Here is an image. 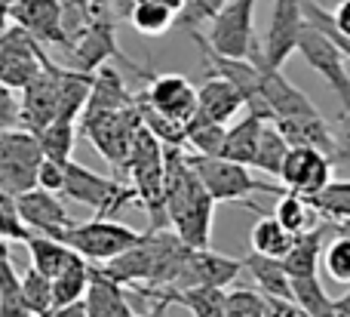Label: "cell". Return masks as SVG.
I'll list each match as a JSON object with an SVG mask.
<instances>
[{"label": "cell", "mask_w": 350, "mask_h": 317, "mask_svg": "<svg viewBox=\"0 0 350 317\" xmlns=\"http://www.w3.org/2000/svg\"><path fill=\"white\" fill-rule=\"evenodd\" d=\"M332 16V25L338 34L350 37V0H338V6H335V12H329Z\"/></svg>", "instance_id": "cell-49"}, {"label": "cell", "mask_w": 350, "mask_h": 317, "mask_svg": "<svg viewBox=\"0 0 350 317\" xmlns=\"http://www.w3.org/2000/svg\"><path fill=\"white\" fill-rule=\"evenodd\" d=\"M12 22L22 25L43 47H62L71 53L74 40L65 31V3L62 0H16L10 6Z\"/></svg>", "instance_id": "cell-12"}, {"label": "cell", "mask_w": 350, "mask_h": 317, "mask_svg": "<svg viewBox=\"0 0 350 317\" xmlns=\"http://www.w3.org/2000/svg\"><path fill=\"white\" fill-rule=\"evenodd\" d=\"M0 3H6V6H12V3H16V0H0Z\"/></svg>", "instance_id": "cell-58"}, {"label": "cell", "mask_w": 350, "mask_h": 317, "mask_svg": "<svg viewBox=\"0 0 350 317\" xmlns=\"http://www.w3.org/2000/svg\"><path fill=\"white\" fill-rule=\"evenodd\" d=\"M28 238H31V228L18 216L16 197L0 191V240H18V244H25Z\"/></svg>", "instance_id": "cell-43"}, {"label": "cell", "mask_w": 350, "mask_h": 317, "mask_svg": "<svg viewBox=\"0 0 350 317\" xmlns=\"http://www.w3.org/2000/svg\"><path fill=\"white\" fill-rule=\"evenodd\" d=\"M154 314H157V302H154V308H151V312H148V314H142V317H154Z\"/></svg>", "instance_id": "cell-57"}, {"label": "cell", "mask_w": 350, "mask_h": 317, "mask_svg": "<svg viewBox=\"0 0 350 317\" xmlns=\"http://www.w3.org/2000/svg\"><path fill=\"white\" fill-rule=\"evenodd\" d=\"M16 207L25 225L34 234H46V238H62V231L74 222L71 213L65 210V203L59 201V194L40 188V185L16 194Z\"/></svg>", "instance_id": "cell-18"}, {"label": "cell", "mask_w": 350, "mask_h": 317, "mask_svg": "<svg viewBox=\"0 0 350 317\" xmlns=\"http://www.w3.org/2000/svg\"><path fill=\"white\" fill-rule=\"evenodd\" d=\"M133 3H157V6H166V10H172L175 16H178L181 10H185V0H108V10H120V12H129V6Z\"/></svg>", "instance_id": "cell-48"}, {"label": "cell", "mask_w": 350, "mask_h": 317, "mask_svg": "<svg viewBox=\"0 0 350 317\" xmlns=\"http://www.w3.org/2000/svg\"><path fill=\"white\" fill-rule=\"evenodd\" d=\"M90 268L92 265L77 253V256H74L71 262L53 277V308L83 299L86 287H90Z\"/></svg>", "instance_id": "cell-30"}, {"label": "cell", "mask_w": 350, "mask_h": 317, "mask_svg": "<svg viewBox=\"0 0 350 317\" xmlns=\"http://www.w3.org/2000/svg\"><path fill=\"white\" fill-rule=\"evenodd\" d=\"M308 201L320 219L335 222V225L350 222V182H329L326 188L310 194Z\"/></svg>", "instance_id": "cell-37"}, {"label": "cell", "mask_w": 350, "mask_h": 317, "mask_svg": "<svg viewBox=\"0 0 350 317\" xmlns=\"http://www.w3.org/2000/svg\"><path fill=\"white\" fill-rule=\"evenodd\" d=\"M157 302V314L154 317H166V308H170V302H163V299H154Z\"/></svg>", "instance_id": "cell-54"}, {"label": "cell", "mask_w": 350, "mask_h": 317, "mask_svg": "<svg viewBox=\"0 0 350 317\" xmlns=\"http://www.w3.org/2000/svg\"><path fill=\"white\" fill-rule=\"evenodd\" d=\"M267 299L255 290H230L224 302V317H267Z\"/></svg>", "instance_id": "cell-42"}, {"label": "cell", "mask_w": 350, "mask_h": 317, "mask_svg": "<svg viewBox=\"0 0 350 317\" xmlns=\"http://www.w3.org/2000/svg\"><path fill=\"white\" fill-rule=\"evenodd\" d=\"M335 317H350V290L341 299H335Z\"/></svg>", "instance_id": "cell-51"}, {"label": "cell", "mask_w": 350, "mask_h": 317, "mask_svg": "<svg viewBox=\"0 0 350 317\" xmlns=\"http://www.w3.org/2000/svg\"><path fill=\"white\" fill-rule=\"evenodd\" d=\"M273 216H277L280 225L289 228L292 234H301L317 225V210L310 207V201L304 194H298V191H283Z\"/></svg>", "instance_id": "cell-38"}, {"label": "cell", "mask_w": 350, "mask_h": 317, "mask_svg": "<svg viewBox=\"0 0 350 317\" xmlns=\"http://www.w3.org/2000/svg\"><path fill=\"white\" fill-rule=\"evenodd\" d=\"M65 3H71V6H77V10H86V12H90L96 0H65Z\"/></svg>", "instance_id": "cell-53"}, {"label": "cell", "mask_w": 350, "mask_h": 317, "mask_svg": "<svg viewBox=\"0 0 350 317\" xmlns=\"http://www.w3.org/2000/svg\"><path fill=\"white\" fill-rule=\"evenodd\" d=\"M139 127H142L139 105H129V108L108 111V114H96V117H80L77 121V129L92 142V148L111 166H117L123 173H126L129 148H133Z\"/></svg>", "instance_id": "cell-8"}, {"label": "cell", "mask_w": 350, "mask_h": 317, "mask_svg": "<svg viewBox=\"0 0 350 317\" xmlns=\"http://www.w3.org/2000/svg\"><path fill=\"white\" fill-rule=\"evenodd\" d=\"M277 129L286 136L289 145H310L320 148L332 157V123L323 121V114H304V117H280Z\"/></svg>", "instance_id": "cell-25"}, {"label": "cell", "mask_w": 350, "mask_h": 317, "mask_svg": "<svg viewBox=\"0 0 350 317\" xmlns=\"http://www.w3.org/2000/svg\"><path fill=\"white\" fill-rule=\"evenodd\" d=\"M255 3L258 0H228L209 18V47L230 59H252L258 65L261 43L255 37Z\"/></svg>", "instance_id": "cell-6"}, {"label": "cell", "mask_w": 350, "mask_h": 317, "mask_svg": "<svg viewBox=\"0 0 350 317\" xmlns=\"http://www.w3.org/2000/svg\"><path fill=\"white\" fill-rule=\"evenodd\" d=\"M332 170L335 164L326 151L310 145H289V154H286L283 170H280V182L286 185V191H298V194L310 197L332 182Z\"/></svg>", "instance_id": "cell-14"}, {"label": "cell", "mask_w": 350, "mask_h": 317, "mask_svg": "<svg viewBox=\"0 0 350 317\" xmlns=\"http://www.w3.org/2000/svg\"><path fill=\"white\" fill-rule=\"evenodd\" d=\"M126 173L139 203L148 210V219H151L148 231L170 228V213H166V151H163V142L145 123L139 127L133 148H129Z\"/></svg>", "instance_id": "cell-2"}, {"label": "cell", "mask_w": 350, "mask_h": 317, "mask_svg": "<svg viewBox=\"0 0 350 317\" xmlns=\"http://www.w3.org/2000/svg\"><path fill=\"white\" fill-rule=\"evenodd\" d=\"M22 127V99L16 96V90L6 84H0V129Z\"/></svg>", "instance_id": "cell-46"}, {"label": "cell", "mask_w": 350, "mask_h": 317, "mask_svg": "<svg viewBox=\"0 0 350 317\" xmlns=\"http://www.w3.org/2000/svg\"><path fill=\"white\" fill-rule=\"evenodd\" d=\"M71 55H74L71 65L80 68V71H90V74H96L98 68L114 59V62H120L129 74H135V77H142V80L151 77L145 68H139L120 49V43H117V22H114V16H111V10H92L86 28L74 37Z\"/></svg>", "instance_id": "cell-4"}, {"label": "cell", "mask_w": 350, "mask_h": 317, "mask_svg": "<svg viewBox=\"0 0 350 317\" xmlns=\"http://www.w3.org/2000/svg\"><path fill=\"white\" fill-rule=\"evenodd\" d=\"M326 275L338 283H350V234H338L323 253Z\"/></svg>", "instance_id": "cell-41"}, {"label": "cell", "mask_w": 350, "mask_h": 317, "mask_svg": "<svg viewBox=\"0 0 350 317\" xmlns=\"http://www.w3.org/2000/svg\"><path fill=\"white\" fill-rule=\"evenodd\" d=\"M55 84H59V105H55V117L59 121H77L80 111H83L86 99L92 90V74L80 71V68H62L55 74Z\"/></svg>", "instance_id": "cell-26"}, {"label": "cell", "mask_w": 350, "mask_h": 317, "mask_svg": "<svg viewBox=\"0 0 350 317\" xmlns=\"http://www.w3.org/2000/svg\"><path fill=\"white\" fill-rule=\"evenodd\" d=\"M224 3H228V0H185V10L175 16V25L193 28V25L203 22V18H212Z\"/></svg>", "instance_id": "cell-44"}, {"label": "cell", "mask_w": 350, "mask_h": 317, "mask_svg": "<svg viewBox=\"0 0 350 317\" xmlns=\"http://www.w3.org/2000/svg\"><path fill=\"white\" fill-rule=\"evenodd\" d=\"M212 210H215V201L209 197V191H203V194H197L187 207H181L172 216L170 228L187 246L203 250V246H209V234H212Z\"/></svg>", "instance_id": "cell-22"}, {"label": "cell", "mask_w": 350, "mask_h": 317, "mask_svg": "<svg viewBox=\"0 0 350 317\" xmlns=\"http://www.w3.org/2000/svg\"><path fill=\"white\" fill-rule=\"evenodd\" d=\"M197 108L203 111L206 117H212V121L230 123L246 108V102H243L240 90H237L230 80L218 77V74H209V80H206L203 86H197Z\"/></svg>", "instance_id": "cell-23"}, {"label": "cell", "mask_w": 350, "mask_h": 317, "mask_svg": "<svg viewBox=\"0 0 350 317\" xmlns=\"http://www.w3.org/2000/svg\"><path fill=\"white\" fill-rule=\"evenodd\" d=\"M261 127H265V117L246 111V117H240L237 123H230V127L224 129V145H221V151H218V157H228V160H237V164L252 166Z\"/></svg>", "instance_id": "cell-27"}, {"label": "cell", "mask_w": 350, "mask_h": 317, "mask_svg": "<svg viewBox=\"0 0 350 317\" xmlns=\"http://www.w3.org/2000/svg\"><path fill=\"white\" fill-rule=\"evenodd\" d=\"M55 74H59V65L46 59L40 71L22 86V127L31 133H40L46 123L55 121V105H59Z\"/></svg>", "instance_id": "cell-17"}, {"label": "cell", "mask_w": 350, "mask_h": 317, "mask_svg": "<svg viewBox=\"0 0 350 317\" xmlns=\"http://www.w3.org/2000/svg\"><path fill=\"white\" fill-rule=\"evenodd\" d=\"M292 302L308 317H335V299L323 290L320 277H292Z\"/></svg>", "instance_id": "cell-35"}, {"label": "cell", "mask_w": 350, "mask_h": 317, "mask_svg": "<svg viewBox=\"0 0 350 317\" xmlns=\"http://www.w3.org/2000/svg\"><path fill=\"white\" fill-rule=\"evenodd\" d=\"M0 317H34L25 302L22 275L16 271L10 256L0 259Z\"/></svg>", "instance_id": "cell-36"}, {"label": "cell", "mask_w": 350, "mask_h": 317, "mask_svg": "<svg viewBox=\"0 0 350 317\" xmlns=\"http://www.w3.org/2000/svg\"><path fill=\"white\" fill-rule=\"evenodd\" d=\"M25 250H28V256H31V265L46 277H55L74 256H77L65 240L46 238V234H34V231H31V238L25 240Z\"/></svg>", "instance_id": "cell-29"}, {"label": "cell", "mask_w": 350, "mask_h": 317, "mask_svg": "<svg viewBox=\"0 0 350 317\" xmlns=\"http://www.w3.org/2000/svg\"><path fill=\"white\" fill-rule=\"evenodd\" d=\"M191 246L172 231V228H160V231H145L129 250L114 256L111 262L98 265L105 275L120 281L126 290L133 287H172L178 277L185 256Z\"/></svg>", "instance_id": "cell-1"}, {"label": "cell", "mask_w": 350, "mask_h": 317, "mask_svg": "<svg viewBox=\"0 0 350 317\" xmlns=\"http://www.w3.org/2000/svg\"><path fill=\"white\" fill-rule=\"evenodd\" d=\"M62 194L74 203H83L90 207L96 216L102 219H111L120 210H126L129 203H135V188L133 185H123L111 176H102V173L86 170L77 160H68L65 164V185H62Z\"/></svg>", "instance_id": "cell-5"}, {"label": "cell", "mask_w": 350, "mask_h": 317, "mask_svg": "<svg viewBox=\"0 0 350 317\" xmlns=\"http://www.w3.org/2000/svg\"><path fill=\"white\" fill-rule=\"evenodd\" d=\"M135 105V96L126 90V80L120 77V71L111 65H102L92 74V90L86 99L80 117H96V114H108V111H120ZM77 117V121H80Z\"/></svg>", "instance_id": "cell-21"}, {"label": "cell", "mask_w": 350, "mask_h": 317, "mask_svg": "<svg viewBox=\"0 0 350 317\" xmlns=\"http://www.w3.org/2000/svg\"><path fill=\"white\" fill-rule=\"evenodd\" d=\"M249 240H252V250L261 253V256H273V259H283L286 253L292 250V244H295V234L289 231V228H283L277 222V216H258V222H255L252 234H249Z\"/></svg>", "instance_id": "cell-31"}, {"label": "cell", "mask_w": 350, "mask_h": 317, "mask_svg": "<svg viewBox=\"0 0 350 317\" xmlns=\"http://www.w3.org/2000/svg\"><path fill=\"white\" fill-rule=\"evenodd\" d=\"M126 18H129V25L145 37H157L175 25V12L166 10V6H157V3H133Z\"/></svg>", "instance_id": "cell-39"}, {"label": "cell", "mask_w": 350, "mask_h": 317, "mask_svg": "<svg viewBox=\"0 0 350 317\" xmlns=\"http://www.w3.org/2000/svg\"><path fill=\"white\" fill-rule=\"evenodd\" d=\"M301 0H273V16L267 37L261 40V68H283V62L298 49V37L304 28Z\"/></svg>", "instance_id": "cell-13"}, {"label": "cell", "mask_w": 350, "mask_h": 317, "mask_svg": "<svg viewBox=\"0 0 350 317\" xmlns=\"http://www.w3.org/2000/svg\"><path fill=\"white\" fill-rule=\"evenodd\" d=\"M261 92L267 99L273 121L280 117H304V114H320L317 105L308 99V92H301L280 68H261Z\"/></svg>", "instance_id": "cell-19"}, {"label": "cell", "mask_w": 350, "mask_h": 317, "mask_svg": "<svg viewBox=\"0 0 350 317\" xmlns=\"http://www.w3.org/2000/svg\"><path fill=\"white\" fill-rule=\"evenodd\" d=\"M142 99L154 111H160V114L178 123H187L197 111V86L181 74H151Z\"/></svg>", "instance_id": "cell-15"}, {"label": "cell", "mask_w": 350, "mask_h": 317, "mask_svg": "<svg viewBox=\"0 0 350 317\" xmlns=\"http://www.w3.org/2000/svg\"><path fill=\"white\" fill-rule=\"evenodd\" d=\"M22 290H25V302H28L34 317H46L53 312V277L40 275V271L31 265L22 275Z\"/></svg>", "instance_id": "cell-40"}, {"label": "cell", "mask_w": 350, "mask_h": 317, "mask_svg": "<svg viewBox=\"0 0 350 317\" xmlns=\"http://www.w3.org/2000/svg\"><path fill=\"white\" fill-rule=\"evenodd\" d=\"M37 185H40V188H46V191L62 194V185H65V164H55V160L43 157L40 170H37Z\"/></svg>", "instance_id": "cell-47"}, {"label": "cell", "mask_w": 350, "mask_h": 317, "mask_svg": "<svg viewBox=\"0 0 350 317\" xmlns=\"http://www.w3.org/2000/svg\"><path fill=\"white\" fill-rule=\"evenodd\" d=\"M43 164L40 139L25 127L0 129V191L22 194L37 188V170Z\"/></svg>", "instance_id": "cell-9"}, {"label": "cell", "mask_w": 350, "mask_h": 317, "mask_svg": "<svg viewBox=\"0 0 350 317\" xmlns=\"http://www.w3.org/2000/svg\"><path fill=\"white\" fill-rule=\"evenodd\" d=\"M83 302L86 317H139L126 299V287L111 275H105L98 265L90 268V287H86Z\"/></svg>", "instance_id": "cell-20"}, {"label": "cell", "mask_w": 350, "mask_h": 317, "mask_svg": "<svg viewBox=\"0 0 350 317\" xmlns=\"http://www.w3.org/2000/svg\"><path fill=\"white\" fill-rule=\"evenodd\" d=\"M298 53H301V59L332 86V92L341 99V108L350 111V74H347V65H345L347 55L338 49V43H335L323 28H317L314 22H304L301 37H298Z\"/></svg>", "instance_id": "cell-10"}, {"label": "cell", "mask_w": 350, "mask_h": 317, "mask_svg": "<svg viewBox=\"0 0 350 317\" xmlns=\"http://www.w3.org/2000/svg\"><path fill=\"white\" fill-rule=\"evenodd\" d=\"M243 271H249L258 290L267 296V299H283L292 302V277L286 271L283 259H273V256H261V253H249L243 259Z\"/></svg>", "instance_id": "cell-24"}, {"label": "cell", "mask_w": 350, "mask_h": 317, "mask_svg": "<svg viewBox=\"0 0 350 317\" xmlns=\"http://www.w3.org/2000/svg\"><path fill=\"white\" fill-rule=\"evenodd\" d=\"M92 10H108V0H96V3H92ZM90 10V12H92Z\"/></svg>", "instance_id": "cell-56"}, {"label": "cell", "mask_w": 350, "mask_h": 317, "mask_svg": "<svg viewBox=\"0 0 350 317\" xmlns=\"http://www.w3.org/2000/svg\"><path fill=\"white\" fill-rule=\"evenodd\" d=\"M191 160L193 173L200 176L203 188L209 191V197L215 203H249L252 213H265L258 203H252L249 197L252 194H283L286 185H267L261 179H255L252 166L246 164H237V160H228V157H212V154H187Z\"/></svg>", "instance_id": "cell-3"}, {"label": "cell", "mask_w": 350, "mask_h": 317, "mask_svg": "<svg viewBox=\"0 0 350 317\" xmlns=\"http://www.w3.org/2000/svg\"><path fill=\"white\" fill-rule=\"evenodd\" d=\"M142 238V231L123 225L114 219H102V216H92L90 222H71V225L62 231L59 240H65L74 253L86 259L92 265H105L114 256H120L123 250L135 244Z\"/></svg>", "instance_id": "cell-7"}, {"label": "cell", "mask_w": 350, "mask_h": 317, "mask_svg": "<svg viewBox=\"0 0 350 317\" xmlns=\"http://www.w3.org/2000/svg\"><path fill=\"white\" fill-rule=\"evenodd\" d=\"M12 25V12H10V6L6 3H0V34H3L6 28Z\"/></svg>", "instance_id": "cell-52"}, {"label": "cell", "mask_w": 350, "mask_h": 317, "mask_svg": "<svg viewBox=\"0 0 350 317\" xmlns=\"http://www.w3.org/2000/svg\"><path fill=\"white\" fill-rule=\"evenodd\" d=\"M286 154H289V142H286V136L280 133L273 121H265L261 136H258V148H255L252 170H261V173H267V176L280 179Z\"/></svg>", "instance_id": "cell-32"}, {"label": "cell", "mask_w": 350, "mask_h": 317, "mask_svg": "<svg viewBox=\"0 0 350 317\" xmlns=\"http://www.w3.org/2000/svg\"><path fill=\"white\" fill-rule=\"evenodd\" d=\"M224 129H228V123L212 121V117H206L197 108L191 121L185 123L187 148H193V154H212V157H218V151L224 145Z\"/></svg>", "instance_id": "cell-33"}, {"label": "cell", "mask_w": 350, "mask_h": 317, "mask_svg": "<svg viewBox=\"0 0 350 317\" xmlns=\"http://www.w3.org/2000/svg\"><path fill=\"white\" fill-rule=\"evenodd\" d=\"M347 225H350V222H347Z\"/></svg>", "instance_id": "cell-59"}, {"label": "cell", "mask_w": 350, "mask_h": 317, "mask_svg": "<svg viewBox=\"0 0 350 317\" xmlns=\"http://www.w3.org/2000/svg\"><path fill=\"white\" fill-rule=\"evenodd\" d=\"M240 275H243V259L218 256L209 246H203V250L191 246L172 287H228Z\"/></svg>", "instance_id": "cell-16"}, {"label": "cell", "mask_w": 350, "mask_h": 317, "mask_svg": "<svg viewBox=\"0 0 350 317\" xmlns=\"http://www.w3.org/2000/svg\"><path fill=\"white\" fill-rule=\"evenodd\" d=\"M332 164L350 166V111H341V117L332 123Z\"/></svg>", "instance_id": "cell-45"}, {"label": "cell", "mask_w": 350, "mask_h": 317, "mask_svg": "<svg viewBox=\"0 0 350 317\" xmlns=\"http://www.w3.org/2000/svg\"><path fill=\"white\" fill-rule=\"evenodd\" d=\"M10 256V240H0V259Z\"/></svg>", "instance_id": "cell-55"}, {"label": "cell", "mask_w": 350, "mask_h": 317, "mask_svg": "<svg viewBox=\"0 0 350 317\" xmlns=\"http://www.w3.org/2000/svg\"><path fill=\"white\" fill-rule=\"evenodd\" d=\"M320 262H323V228L314 225L308 231L295 234V244L283 256V265L289 271V277H317Z\"/></svg>", "instance_id": "cell-28"}, {"label": "cell", "mask_w": 350, "mask_h": 317, "mask_svg": "<svg viewBox=\"0 0 350 317\" xmlns=\"http://www.w3.org/2000/svg\"><path fill=\"white\" fill-rule=\"evenodd\" d=\"M40 139V151L46 160H55V164H68L74 154V142H77V121H59L55 117L53 123L37 133Z\"/></svg>", "instance_id": "cell-34"}, {"label": "cell", "mask_w": 350, "mask_h": 317, "mask_svg": "<svg viewBox=\"0 0 350 317\" xmlns=\"http://www.w3.org/2000/svg\"><path fill=\"white\" fill-rule=\"evenodd\" d=\"M46 317H86V302L77 299V302H68V305H59L53 308Z\"/></svg>", "instance_id": "cell-50"}, {"label": "cell", "mask_w": 350, "mask_h": 317, "mask_svg": "<svg viewBox=\"0 0 350 317\" xmlns=\"http://www.w3.org/2000/svg\"><path fill=\"white\" fill-rule=\"evenodd\" d=\"M46 59L49 55L43 49V43H37L22 25L12 22L0 34V84L12 86V90H22L40 71Z\"/></svg>", "instance_id": "cell-11"}]
</instances>
